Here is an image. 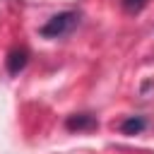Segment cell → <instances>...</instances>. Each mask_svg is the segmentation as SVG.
I'll return each instance as SVG.
<instances>
[{
  "mask_svg": "<svg viewBox=\"0 0 154 154\" xmlns=\"http://www.w3.org/2000/svg\"><path fill=\"white\" fill-rule=\"evenodd\" d=\"M77 24H79V12L65 10V12L53 14V17L38 29V34H41L43 38H60V36H67Z\"/></svg>",
  "mask_w": 154,
  "mask_h": 154,
  "instance_id": "6da1fadb",
  "label": "cell"
},
{
  "mask_svg": "<svg viewBox=\"0 0 154 154\" xmlns=\"http://www.w3.org/2000/svg\"><path fill=\"white\" fill-rule=\"evenodd\" d=\"M99 123H96V116H91V113H75V116H70L67 120H65V128L67 130H77V132H82V130H91V128H96Z\"/></svg>",
  "mask_w": 154,
  "mask_h": 154,
  "instance_id": "7a4b0ae2",
  "label": "cell"
},
{
  "mask_svg": "<svg viewBox=\"0 0 154 154\" xmlns=\"http://www.w3.org/2000/svg\"><path fill=\"white\" fill-rule=\"evenodd\" d=\"M26 63H29V51L26 48H12L10 55H7V72L17 75L26 67Z\"/></svg>",
  "mask_w": 154,
  "mask_h": 154,
  "instance_id": "3957f363",
  "label": "cell"
},
{
  "mask_svg": "<svg viewBox=\"0 0 154 154\" xmlns=\"http://www.w3.org/2000/svg\"><path fill=\"white\" fill-rule=\"evenodd\" d=\"M147 128V120L142 118V116H130V118H125L123 123H120V132L123 135H137V132H142Z\"/></svg>",
  "mask_w": 154,
  "mask_h": 154,
  "instance_id": "277c9868",
  "label": "cell"
},
{
  "mask_svg": "<svg viewBox=\"0 0 154 154\" xmlns=\"http://www.w3.org/2000/svg\"><path fill=\"white\" fill-rule=\"evenodd\" d=\"M149 0H120V5L128 10V12H140Z\"/></svg>",
  "mask_w": 154,
  "mask_h": 154,
  "instance_id": "5b68a950",
  "label": "cell"
}]
</instances>
